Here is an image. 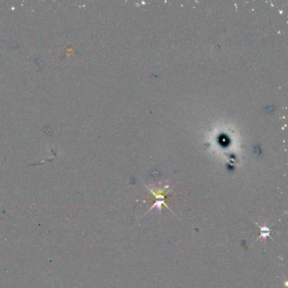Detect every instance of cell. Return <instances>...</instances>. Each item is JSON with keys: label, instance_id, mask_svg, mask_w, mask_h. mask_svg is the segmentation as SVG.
<instances>
[{"label": "cell", "instance_id": "1", "mask_svg": "<svg viewBox=\"0 0 288 288\" xmlns=\"http://www.w3.org/2000/svg\"><path fill=\"white\" fill-rule=\"evenodd\" d=\"M256 224L258 225L259 226V227L261 228V231H260V232H261V236H259V237H262L263 240H265V243H266L267 236H269V237H270V234L271 230H270L268 227H267L265 225V226H263V227H261L257 223H256Z\"/></svg>", "mask_w": 288, "mask_h": 288}]
</instances>
